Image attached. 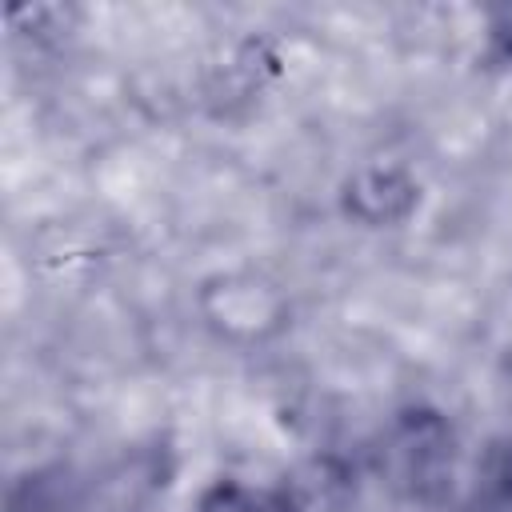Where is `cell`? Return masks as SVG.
Instances as JSON below:
<instances>
[{
    "label": "cell",
    "mask_w": 512,
    "mask_h": 512,
    "mask_svg": "<svg viewBox=\"0 0 512 512\" xmlns=\"http://www.w3.org/2000/svg\"><path fill=\"white\" fill-rule=\"evenodd\" d=\"M208 512H284V508H276V504H268L260 496H248L240 488H228V492L216 496V508H208Z\"/></svg>",
    "instance_id": "1"
}]
</instances>
